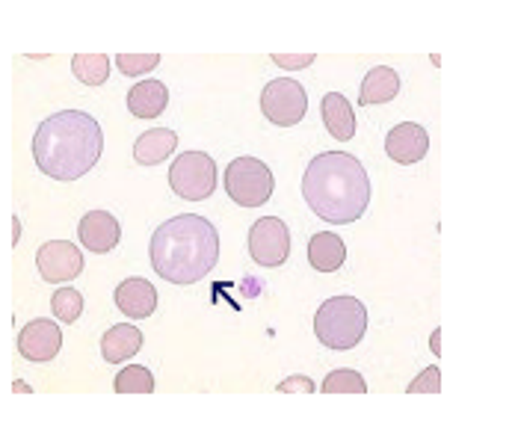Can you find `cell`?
<instances>
[{
  "mask_svg": "<svg viewBox=\"0 0 512 441\" xmlns=\"http://www.w3.org/2000/svg\"><path fill=\"white\" fill-rule=\"evenodd\" d=\"M51 311L57 320L63 323H74L83 314V294L74 288H60L57 294L51 296Z\"/></svg>",
  "mask_w": 512,
  "mask_h": 441,
  "instance_id": "603a6c76",
  "label": "cell"
},
{
  "mask_svg": "<svg viewBox=\"0 0 512 441\" xmlns=\"http://www.w3.org/2000/svg\"><path fill=\"white\" fill-rule=\"evenodd\" d=\"M347 261V243L335 231H317L308 240V264L317 273H338Z\"/></svg>",
  "mask_w": 512,
  "mask_h": 441,
  "instance_id": "2e32d148",
  "label": "cell"
},
{
  "mask_svg": "<svg viewBox=\"0 0 512 441\" xmlns=\"http://www.w3.org/2000/svg\"><path fill=\"white\" fill-rule=\"evenodd\" d=\"M276 175L258 157H234L225 169V193L240 208H261L273 199Z\"/></svg>",
  "mask_w": 512,
  "mask_h": 441,
  "instance_id": "5b68a950",
  "label": "cell"
},
{
  "mask_svg": "<svg viewBox=\"0 0 512 441\" xmlns=\"http://www.w3.org/2000/svg\"><path fill=\"white\" fill-rule=\"evenodd\" d=\"M400 92V74L391 66H373L362 80L359 89V104L362 107H376V104H388L391 98H397Z\"/></svg>",
  "mask_w": 512,
  "mask_h": 441,
  "instance_id": "e0dca14e",
  "label": "cell"
},
{
  "mask_svg": "<svg viewBox=\"0 0 512 441\" xmlns=\"http://www.w3.org/2000/svg\"><path fill=\"white\" fill-rule=\"evenodd\" d=\"M439 338H441V332H439V329H436V332H433V353H436V356H439V353H441Z\"/></svg>",
  "mask_w": 512,
  "mask_h": 441,
  "instance_id": "83f0119b",
  "label": "cell"
},
{
  "mask_svg": "<svg viewBox=\"0 0 512 441\" xmlns=\"http://www.w3.org/2000/svg\"><path fill=\"white\" fill-rule=\"evenodd\" d=\"M370 175L365 163L347 151H323L311 157L302 175V196L314 217L332 225H350L370 208Z\"/></svg>",
  "mask_w": 512,
  "mask_h": 441,
  "instance_id": "6da1fadb",
  "label": "cell"
},
{
  "mask_svg": "<svg viewBox=\"0 0 512 441\" xmlns=\"http://www.w3.org/2000/svg\"><path fill=\"white\" fill-rule=\"evenodd\" d=\"M143 332L134 326V323H119V326H110L104 335H101V356L104 362L110 365H122L128 359H134L140 350H143Z\"/></svg>",
  "mask_w": 512,
  "mask_h": 441,
  "instance_id": "5bb4252c",
  "label": "cell"
},
{
  "mask_svg": "<svg viewBox=\"0 0 512 441\" xmlns=\"http://www.w3.org/2000/svg\"><path fill=\"white\" fill-rule=\"evenodd\" d=\"M157 66H160L157 54H119L116 57V69L125 77H140V74H148Z\"/></svg>",
  "mask_w": 512,
  "mask_h": 441,
  "instance_id": "cb8c5ba5",
  "label": "cell"
},
{
  "mask_svg": "<svg viewBox=\"0 0 512 441\" xmlns=\"http://www.w3.org/2000/svg\"><path fill=\"white\" fill-rule=\"evenodd\" d=\"M113 388L119 394H151L154 391V373L143 365H128L116 373Z\"/></svg>",
  "mask_w": 512,
  "mask_h": 441,
  "instance_id": "44dd1931",
  "label": "cell"
},
{
  "mask_svg": "<svg viewBox=\"0 0 512 441\" xmlns=\"http://www.w3.org/2000/svg\"><path fill=\"white\" fill-rule=\"evenodd\" d=\"M178 148V134L172 128H151L134 143V160L140 166H157Z\"/></svg>",
  "mask_w": 512,
  "mask_h": 441,
  "instance_id": "d6986e66",
  "label": "cell"
},
{
  "mask_svg": "<svg viewBox=\"0 0 512 441\" xmlns=\"http://www.w3.org/2000/svg\"><path fill=\"white\" fill-rule=\"evenodd\" d=\"M276 391H282V394H291V391H302V394H314V391H320L308 376H288V379H282L279 382V388Z\"/></svg>",
  "mask_w": 512,
  "mask_h": 441,
  "instance_id": "484cf974",
  "label": "cell"
},
{
  "mask_svg": "<svg viewBox=\"0 0 512 441\" xmlns=\"http://www.w3.org/2000/svg\"><path fill=\"white\" fill-rule=\"evenodd\" d=\"M77 237H80V243L89 249V252H95V255H107V252H113L116 246H119V240H122V225L119 220L110 214V211H89L80 225H77Z\"/></svg>",
  "mask_w": 512,
  "mask_h": 441,
  "instance_id": "7c38bea8",
  "label": "cell"
},
{
  "mask_svg": "<svg viewBox=\"0 0 512 441\" xmlns=\"http://www.w3.org/2000/svg\"><path fill=\"white\" fill-rule=\"evenodd\" d=\"M320 391L323 394H367V382L359 370L338 368L323 379Z\"/></svg>",
  "mask_w": 512,
  "mask_h": 441,
  "instance_id": "7402d4cb",
  "label": "cell"
},
{
  "mask_svg": "<svg viewBox=\"0 0 512 441\" xmlns=\"http://www.w3.org/2000/svg\"><path fill=\"white\" fill-rule=\"evenodd\" d=\"M72 74L86 86H101L110 77V57H104V54H77L72 60Z\"/></svg>",
  "mask_w": 512,
  "mask_h": 441,
  "instance_id": "ffe728a7",
  "label": "cell"
},
{
  "mask_svg": "<svg viewBox=\"0 0 512 441\" xmlns=\"http://www.w3.org/2000/svg\"><path fill=\"white\" fill-rule=\"evenodd\" d=\"M18 356L33 362V365H48L60 356L63 350V329L54 320H30L27 326H21L18 338H15Z\"/></svg>",
  "mask_w": 512,
  "mask_h": 441,
  "instance_id": "9c48e42d",
  "label": "cell"
},
{
  "mask_svg": "<svg viewBox=\"0 0 512 441\" xmlns=\"http://www.w3.org/2000/svg\"><path fill=\"white\" fill-rule=\"evenodd\" d=\"M249 255L255 264L273 270L282 267L291 255V228L279 217H261L249 228Z\"/></svg>",
  "mask_w": 512,
  "mask_h": 441,
  "instance_id": "ba28073f",
  "label": "cell"
},
{
  "mask_svg": "<svg viewBox=\"0 0 512 441\" xmlns=\"http://www.w3.org/2000/svg\"><path fill=\"white\" fill-rule=\"evenodd\" d=\"M273 63L276 66H282V69H288V72H293V69H308L311 63H314V54H273Z\"/></svg>",
  "mask_w": 512,
  "mask_h": 441,
  "instance_id": "4316f807",
  "label": "cell"
},
{
  "mask_svg": "<svg viewBox=\"0 0 512 441\" xmlns=\"http://www.w3.org/2000/svg\"><path fill=\"white\" fill-rule=\"evenodd\" d=\"M367 308L356 296H332L314 314V335L326 350L347 353L359 347L367 335Z\"/></svg>",
  "mask_w": 512,
  "mask_h": 441,
  "instance_id": "277c9868",
  "label": "cell"
},
{
  "mask_svg": "<svg viewBox=\"0 0 512 441\" xmlns=\"http://www.w3.org/2000/svg\"><path fill=\"white\" fill-rule=\"evenodd\" d=\"M104 151V131L95 116L63 110L48 116L33 137V160L54 181H77L95 169Z\"/></svg>",
  "mask_w": 512,
  "mask_h": 441,
  "instance_id": "3957f363",
  "label": "cell"
},
{
  "mask_svg": "<svg viewBox=\"0 0 512 441\" xmlns=\"http://www.w3.org/2000/svg\"><path fill=\"white\" fill-rule=\"evenodd\" d=\"M427 151H430V134L418 122H400L385 137V154L400 166L421 163L427 157Z\"/></svg>",
  "mask_w": 512,
  "mask_h": 441,
  "instance_id": "8fae6325",
  "label": "cell"
},
{
  "mask_svg": "<svg viewBox=\"0 0 512 441\" xmlns=\"http://www.w3.org/2000/svg\"><path fill=\"white\" fill-rule=\"evenodd\" d=\"M148 258L163 282L196 285L220 261V231L199 214L172 217L151 234Z\"/></svg>",
  "mask_w": 512,
  "mask_h": 441,
  "instance_id": "7a4b0ae2",
  "label": "cell"
},
{
  "mask_svg": "<svg viewBox=\"0 0 512 441\" xmlns=\"http://www.w3.org/2000/svg\"><path fill=\"white\" fill-rule=\"evenodd\" d=\"M261 113L276 128H293L308 113V95L305 86L293 77H276L261 92Z\"/></svg>",
  "mask_w": 512,
  "mask_h": 441,
  "instance_id": "52a82bcc",
  "label": "cell"
},
{
  "mask_svg": "<svg viewBox=\"0 0 512 441\" xmlns=\"http://www.w3.org/2000/svg\"><path fill=\"white\" fill-rule=\"evenodd\" d=\"M36 267L45 282L63 285L83 273V252L69 240H48L36 252Z\"/></svg>",
  "mask_w": 512,
  "mask_h": 441,
  "instance_id": "30bf717a",
  "label": "cell"
},
{
  "mask_svg": "<svg viewBox=\"0 0 512 441\" xmlns=\"http://www.w3.org/2000/svg\"><path fill=\"white\" fill-rule=\"evenodd\" d=\"M409 394H439L441 391V370L439 365H430L421 376H415L406 388Z\"/></svg>",
  "mask_w": 512,
  "mask_h": 441,
  "instance_id": "d4e9b609",
  "label": "cell"
},
{
  "mask_svg": "<svg viewBox=\"0 0 512 441\" xmlns=\"http://www.w3.org/2000/svg\"><path fill=\"white\" fill-rule=\"evenodd\" d=\"M116 308L131 317V320H146L157 311V288L148 279H125L116 294H113Z\"/></svg>",
  "mask_w": 512,
  "mask_h": 441,
  "instance_id": "4fadbf2b",
  "label": "cell"
},
{
  "mask_svg": "<svg viewBox=\"0 0 512 441\" xmlns=\"http://www.w3.org/2000/svg\"><path fill=\"white\" fill-rule=\"evenodd\" d=\"M320 116H323L326 131H329L338 143H347V140L356 137V113H353V104L347 101V95H341V92H326L323 101H320Z\"/></svg>",
  "mask_w": 512,
  "mask_h": 441,
  "instance_id": "9a60e30c",
  "label": "cell"
},
{
  "mask_svg": "<svg viewBox=\"0 0 512 441\" xmlns=\"http://www.w3.org/2000/svg\"><path fill=\"white\" fill-rule=\"evenodd\" d=\"M169 187L178 199L205 202L217 190V163L205 151H181L169 166Z\"/></svg>",
  "mask_w": 512,
  "mask_h": 441,
  "instance_id": "8992f818",
  "label": "cell"
},
{
  "mask_svg": "<svg viewBox=\"0 0 512 441\" xmlns=\"http://www.w3.org/2000/svg\"><path fill=\"white\" fill-rule=\"evenodd\" d=\"M169 104V89L160 80H140L128 92V110L137 119H157Z\"/></svg>",
  "mask_w": 512,
  "mask_h": 441,
  "instance_id": "ac0fdd59",
  "label": "cell"
}]
</instances>
